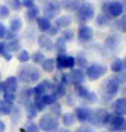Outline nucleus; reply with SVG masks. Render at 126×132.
Returning <instances> with one entry per match:
<instances>
[{
  "mask_svg": "<svg viewBox=\"0 0 126 132\" xmlns=\"http://www.w3.org/2000/svg\"><path fill=\"white\" fill-rule=\"evenodd\" d=\"M46 59V56H44V53L41 52V50H37V52L31 53V62L34 63V66L37 65H41V62Z\"/></svg>",
  "mask_w": 126,
  "mask_h": 132,
  "instance_id": "obj_33",
  "label": "nucleus"
},
{
  "mask_svg": "<svg viewBox=\"0 0 126 132\" xmlns=\"http://www.w3.org/2000/svg\"><path fill=\"white\" fill-rule=\"evenodd\" d=\"M106 47H107L108 50H116V48L119 47V38H117L116 35H108V37L106 38Z\"/></svg>",
  "mask_w": 126,
  "mask_h": 132,
  "instance_id": "obj_32",
  "label": "nucleus"
},
{
  "mask_svg": "<svg viewBox=\"0 0 126 132\" xmlns=\"http://www.w3.org/2000/svg\"><path fill=\"white\" fill-rule=\"evenodd\" d=\"M19 88V81L15 75L7 76L5 81L0 82V94H3L6 91H13V93H18Z\"/></svg>",
  "mask_w": 126,
  "mask_h": 132,
  "instance_id": "obj_11",
  "label": "nucleus"
},
{
  "mask_svg": "<svg viewBox=\"0 0 126 132\" xmlns=\"http://www.w3.org/2000/svg\"><path fill=\"white\" fill-rule=\"evenodd\" d=\"M22 27H23V22H22V19L21 18H12L10 19V22H9V31H12V32H15V34H18L21 29H22Z\"/></svg>",
  "mask_w": 126,
  "mask_h": 132,
  "instance_id": "obj_26",
  "label": "nucleus"
},
{
  "mask_svg": "<svg viewBox=\"0 0 126 132\" xmlns=\"http://www.w3.org/2000/svg\"><path fill=\"white\" fill-rule=\"evenodd\" d=\"M94 18H95V24H97V27H106V25L108 24V21H110V19H108L103 12H101V13H98L97 16H94Z\"/></svg>",
  "mask_w": 126,
  "mask_h": 132,
  "instance_id": "obj_40",
  "label": "nucleus"
},
{
  "mask_svg": "<svg viewBox=\"0 0 126 132\" xmlns=\"http://www.w3.org/2000/svg\"><path fill=\"white\" fill-rule=\"evenodd\" d=\"M125 21H126V18H125V15H122V16H119V18L116 19V28L120 31L122 34L126 31V27H125Z\"/></svg>",
  "mask_w": 126,
  "mask_h": 132,
  "instance_id": "obj_41",
  "label": "nucleus"
},
{
  "mask_svg": "<svg viewBox=\"0 0 126 132\" xmlns=\"http://www.w3.org/2000/svg\"><path fill=\"white\" fill-rule=\"evenodd\" d=\"M59 122H62V125L68 129V128L70 126H73L75 123H76V119H75L73 113H62L60 114V118H59Z\"/></svg>",
  "mask_w": 126,
  "mask_h": 132,
  "instance_id": "obj_23",
  "label": "nucleus"
},
{
  "mask_svg": "<svg viewBox=\"0 0 126 132\" xmlns=\"http://www.w3.org/2000/svg\"><path fill=\"white\" fill-rule=\"evenodd\" d=\"M23 107H25V116H27L28 120H34V119L38 116V112H37V109L34 107L32 100L28 101V103H25L23 104Z\"/></svg>",
  "mask_w": 126,
  "mask_h": 132,
  "instance_id": "obj_25",
  "label": "nucleus"
},
{
  "mask_svg": "<svg viewBox=\"0 0 126 132\" xmlns=\"http://www.w3.org/2000/svg\"><path fill=\"white\" fill-rule=\"evenodd\" d=\"M91 114H93V110H91L88 106H85V104L84 106H76V107H75L73 116H75V119H76V122L82 123V125L89 123Z\"/></svg>",
  "mask_w": 126,
  "mask_h": 132,
  "instance_id": "obj_8",
  "label": "nucleus"
},
{
  "mask_svg": "<svg viewBox=\"0 0 126 132\" xmlns=\"http://www.w3.org/2000/svg\"><path fill=\"white\" fill-rule=\"evenodd\" d=\"M76 37L81 43H89L94 38V28L88 24H81L76 32Z\"/></svg>",
  "mask_w": 126,
  "mask_h": 132,
  "instance_id": "obj_12",
  "label": "nucleus"
},
{
  "mask_svg": "<svg viewBox=\"0 0 126 132\" xmlns=\"http://www.w3.org/2000/svg\"><path fill=\"white\" fill-rule=\"evenodd\" d=\"M125 69H126V60L123 57H117L110 63V71L113 73H116V75L120 73V72H125Z\"/></svg>",
  "mask_w": 126,
  "mask_h": 132,
  "instance_id": "obj_19",
  "label": "nucleus"
},
{
  "mask_svg": "<svg viewBox=\"0 0 126 132\" xmlns=\"http://www.w3.org/2000/svg\"><path fill=\"white\" fill-rule=\"evenodd\" d=\"M10 16V10L6 5H0V19H7Z\"/></svg>",
  "mask_w": 126,
  "mask_h": 132,
  "instance_id": "obj_43",
  "label": "nucleus"
},
{
  "mask_svg": "<svg viewBox=\"0 0 126 132\" xmlns=\"http://www.w3.org/2000/svg\"><path fill=\"white\" fill-rule=\"evenodd\" d=\"M107 131L110 132H123L126 128V120H125V116H116L113 114L112 120L108 122L107 126Z\"/></svg>",
  "mask_w": 126,
  "mask_h": 132,
  "instance_id": "obj_13",
  "label": "nucleus"
},
{
  "mask_svg": "<svg viewBox=\"0 0 126 132\" xmlns=\"http://www.w3.org/2000/svg\"><path fill=\"white\" fill-rule=\"evenodd\" d=\"M16 78L19 82H23V84H37L41 81V71L34 65H23L19 68Z\"/></svg>",
  "mask_w": 126,
  "mask_h": 132,
  "instance_id": "obj_1",
  "label": "nucleus"
},
{
  "mask_svg": "<svg viewBox=\"0 0 126 132\" xmlns=\"http://www.w3.org/2000/svg\"><path fill=\"white\" fill-rule=\"evenodd\" d=\"M72 22H73V19H72L70 15H59V16H56L53 25L57 27L59 29H66V28H70Z\"/></svg>",
  "mask_w": 126,
  "mask_h": 132,
  "instance_id": "obj_16",
  "label": "nucleus"
},
{
  "mask_svg": "<svg viewBox=\"0 0 126 132\" xmlns=\"http://www.w3.org/2000/svg\"><path fill=\"white\" fill-rule=\"evenodd\" d=\"M16 97H18V93H13V91H6V93H3V100L10 101V103H15Z\"/></svg>",
  "mask_w": 126,
  "mask_h": 132,
  "instance_id": "obj_42",
  "label": "nucleus"
},
{
  "mask_svg": "<svg viewBox=\"0 0 126 132\" xmlns=\"http://www.w3.org/2000/svg\"><path fill=\"white\" fill-rule=\"evenodd\" d=\"M43 101V104H44V106H46V107H50V106H52V104H54L57 101V98L56 97H54V95L52 94V93H47V94H44L41 97V98H40Z\"/></svg>",
  "mask_w": 126,
  "mask_h": 132,
  "instance_id": "obj_36",
  "label": "nucleus"
},
{
  "mask_svg": "<svg viewBox=\"0 0 126 132\" xmlns=\"http://www.w3.org/2000/svg\"><path fill=\"white\" fill-rule=\"evenodd\" d=\"M21 110H19L16 106H15V109H13V112H12V114H10V118H12V122L13 123H18L19 120H21Z\"/></svg>",
  "mask_w": 126,
  "mask_h": 132,
  "instance_id": "obj_44",
  "label": "nucleus"
},
{
  "mask_svg": "<svg viewBox=\"0 0 126 132\" xmlns=\"http://www.w3.org/2000/svg\"><path fill=\"white\" fill-rule=\"evenodd\" d=\"M15 109V103L6 101V100H0V116H10Z\"/></svg>",
  "mask_w": 126,
  "mask_h": 132,
  "instance_id": "obj_24",
  "label": "nucleus"
},
{
  "mask_svg": "<svg viewBox=\"0 0 126 132\" xmlns=\"http://www.w3.org/2000/svg\"><path fill=\"white\" fill-rule=\"evenodd\" d=\"M38 128L43 132H57L60 128V122L59 119L52 116L50 113H43L38 119Z\"/></svg>",
  "mask_w": 126,
  "mask_h": 132,
  "instance_id": "obj_3",
  "label": "nucleus"
},
{
  "mask_svg": "<svg viewBox=\"0 0 126 132\" xmlns=\"http://www.w3.org/2000/svg\"><path fill=\"white\" fill-rule=\"evenodd\" d=\"M53 50H57V54L59 53H65L66 52V41L62 37H57L56 41H53Z\"/></svg>",
  "mask_w": 126,
  "mask_h": 132,
  "instance_id": "obj_31",
  "label": "nucleus"
},
{
  "mask_svg": "<svg viewBox=\"0 0 126 132\" xmlns=\"http://www.w3.org/2000/svg\"><path fill=\"white\" fill-rule=\"evenodd\" d=\"M76 16H78V21H79L81 24H87L88 21H91L95 16V7H94V5L89 3V2L81 3V6L76 10Z\"/></svg>",
  "mask_w": 126,
  "mask_h": 132,
  "instance_id": "obj_6",
  "label": "nucleus"
},
{
  "mask_svg": "<svg viewBox=\"0 0 126 132\" xmlns=\"http://www.w3.org/2000/svg\"><path fill=\"white\" fill-rule=\"evenodd\" d=\"M89 93H91V90H89L88 87H85V84L76 85V87H75V95H76V97H79V98H82V100L87 98Z\"/></svg>",
  "mask_w": 126,
  "mask_h": 132,
  "instance_id": "obj_29",
  "label": "nucleus"
},
{
  "mask_svg": "<svg viewBox=\"0 0 126 132\" xmlns=\"http://www.w3.org/2000/svg\"><path fill=\"white\" fill-rule=\"evenodd\" d=\"M0 132H6V122L0 119Z\"/></svg>",
  "mask_w": 126,
  "mask_h": 132,
  "instance_id": "obj_51",
  "label": "nucleus"
},
{
  "mask_svg": "<svg viewBox=\"0 0 126 132\" xmlns=\"http://www.w3.org/2000/svg\"><path fill=\"white\" fill-rule=\"evenodd\" d=\"M57 132H70V131H69V129H66V128H65V129H59V131H57Z\"/></svg>",
  "mask_w": 126,
  "mask_h": 132,
  "instance_id": "obj_52",
  "label": "nucleus"
},
{
  "mask_svg": "<svg viewBox=\"0 0 126 132\" xmlns=\"http://www.w3.org/2000/svg\"><path fill=\"white\" fill-rule=\"evenodd\" d=\"M103 13L108 19L112 18H119L122 15H125V5L120 0H110V2H104L103 5Z\"/></svg>",
  "mask_w": 126,
  "mask_h": 132,
  "instance_id": "obj_4",
  "label": "nucleus"
},
{
  "mask_svg": "<svg viewBox=\"0 0 126 132\" xmlns=\"http://www.w3.org/2000/svg\"><path fill=\"white\" fill-rule=\"evenodd\" d=\"M112 113L116 114V116H125V113H126V98L123 97V95L113 101Z\"/></svg>",
  "mask_w": 126,
  "mask_h": 132,
  "instance_id": "obj_15",
  "label": "nucleus"
},
{
  "mask_svg": "<svg viewBox=\"0 0 126 132\" xmlns=\"http://www.w3.org/2000/svg\"><path fill=\"white\" fill-rule=\"evenodd\" d=\"M7 43V50H9L12 54L13 53H18L21 48H22V43L19 41V38H15V40H12V41H6Z\"/></svg>",
  "mask_w": 126,
  "mask_h": 132,
  "instance_id": "obj_30",
  "label": "nucleus"
},
{
  "mask_svg": "<svg viewBox=\"0 0 126 132\" xmlns=\"http://www.w3.org/2000/svg\"><path fill=\"white\" fill-rule=\"evenodd\" d=\"M68 79H69V84L76 87V85L85 84L87 76H85L84 69H81V68H73V69H70V71L68 72Z\"/></svg>",
  "mask_w": 126,
  "mask_h": 132,
  "instance_id": "obj_9",
  "label": "nucleus"
},
{
  "mask_svg": "<svg viewBox=\"0 0 126 132\" xmlns=\"http://www.w3.org/2000/svg\"><path fill=\"white\" fill-rule=\"evenodd\" d=\"M81 0H59L60 9L63 10H70V12H76L78 7L81 6Z\"/></svg>",
  "mask_w": 126,
  "mask_h": 132,
  "instance_id": "obj_18",
  "label": "nucleus"
},
{
  "mask_svg": "<svg viewBox=\"0 0 126 132\" xmlns=\"http://www.w3.org/2000/svg\"><path fill=\"white\" fill-rule=\"evenodd\" d=\"M40 12H41V10L38 9L37 6H32V7L27 9V13H25V16H27V19H28V21H35V19L40 16Z\"/></svg>",
  "mask_w": 126,
  "mask_h": 132,
  "instance_id": "obj_34",
  "label": "nucleus"
},
{
  "mask_svg": "<svg viewBox=\"0 0 126 132\" xmlns=\"http://www.w3.org/2000/svg\"><path fill=\"white\" fill-rule=\"evenodd\" d=\"M106 114H107V110L103 109V107L97 109V110H93V114H91V120H89V123H91L93 126H97V128L104 126Z\"/></svg>",
  "mask_w": 126,
  "mask_h": 132,
  "instance_id": "obj_14",
  "label": "nucleus"
},
{
  "mask_svg": "<svg viewBox=\"0 0 126 132\" xmlns=\"http://www.w3.org/2000/svg\"><path fill=\"white\" fill-rule=\"evenodd\" d=\"M119 88H120V84H119V81H117L116 76H108V78H106L104 82L101 84V90H100L103 100L104 101H110L119 93Z\"/></svg>",
  "mask_w": 126,
  "mask_h": 132,
  "instance_id": "obj_2",
  "label": "nucleus"
},
{
  "mask_svg": "<svg viewBox=\"0 0 126 132\" xmlns=\"http://www.w3.org/2000/svg\"><path fill=\"white\" fill-rule=\"evenodd\" d=\"M59 10H60V5H59V0H47L44 7H43V12L44 15L43 16H46L47 19H54L59 15Z\"/></svg>",
  "mask_w": 126,
  "mask_h": 132,
  "instance_id": "obj_10",
  "label": "nucleus"
},
{
  "mask_svg": "<svg viewBox=\"0 0 126 132\" xmlns=\"http://www.w3.org/2000/svg\"><path fill=\"white\" fill-rule=\"evenodd\" d=\"M6 6L9 7V10H15V12H18V10L22 9L21 0H6Z\"/></svg>",
  "mask_w": 126,
  "mask_h": 132,
  "instance_id": "obj_39",
  "label": "nucleus"
},
{
  "mask_svg": "<svg viewBox=\"0 0 126 132\" xmlns=\"http://www.w3.org/2000/svg\"><path fill=\"white\" fill-rule=\"evenodd\" d=\"M57 34H60V29L57 28V27H54V25H53L52 28H50V29H48V31L46 32V35H48L50 38H53V37H57Z\"/></svg>",
  "mask_w": 126,
  "mask_h": 132,
  "instance_id": "obj_46",
  "label": "nucleus"
},
{
  "mask_svg": "<svg viewBox=\"0 0 126 132\" xmlns=\"http://www.w3.org/2000/svg\"><path fill=\"white\" fill-rule=\"evenodd\" d=\"M40 68H41L44 72H47V73L54 72L56 71V62H54V57H46V59L41 62Z\"/></svg>",
  "mask_w": 126,
  "mask_h": 132,
  "instance_id": "obj_22",
  "label": "nucleus"
},
{
  "mask_svg": "<svg viewBox=\"0 0 126 132\" xmlns=\"http://www.w3.org/2000/svg\"><path fill=\"white\" fill-rule=\"evenodd\" d=\"M101 132H110V131H101Z\"/></svg>",
  "mask_w": 126,
  "mask_h": 132,
  "instance_id": "obj_54",
  "label": "nucleus"
},
{
  "mask_svg": "<svg viewBox=\"0 0 126 132\" xmlns=\"http://www.w3.org/2000/svg\"><path fill=\"white\" fill-rule=\"evenodd\" d=\"M123 132H125V131H123Z\"/></svg>",
  "mask_w": 126,
  "mask_h": 132,
  "instance_id": "obj_55",
  "label": "nucleus"
},
{
  "mask_svg": "<svg viewBox=\"0 0 126 132\" xmlns=\"http://www.w3.org/2000/svg\"><path fill=\"white\" fill-rule=\"evenodd\" d=\"M6 31H7V28L3 25V22H0V40H3V38H5Z\"/></svg>",
  "mask_w": 126,
  "mask_h": 132,
  "instance_id": "obj_49",
  "label": "nucleus"
},
{
  "mask_svg": "<svg viewBox=\"0 0 126 132\" xmlns=\"http://www.w3.org/2000/svg\"><path fill=\"white\" fill-rule=\"evenodd\" d=\"M0 100H2V98H0Z\"/></svg>",
  "mask_w": 126,
  "mask_h": 132,
  "instance_id": "obj_56",
  "label": "nucleus"
},
{
  "mask_svg": "<svg viewBox=\"0 0 126 132\" xmlns=\"http://www.w3.org/2000/svg\"><path fill=\"white\" fill-rule=\"evenodd\" d=\"M85 101H87V103H89V104L97 103V101H98V94H97V93H94V91H91V93L88 94V97L85 98Z\"/></svg>",
  "mask_w": 126,
  "mask_h": 132,
  "instance_id": "obj_45",
  "label": "nucleus"
},
{
  "mask_svg": "<svg viewBox=\"0 0 126 132\" xmlns=\"http://www.w3.org/2000/svg\"><path fill=\"white\" fill-rule=\"evenodd\" d=\"M75 132H94V129L91 126H88V125H82V126H79Z\"/></svg>",
  "mask_w": 126,
  "mask_h": 132,
  "instance_id": "obj_48",
  "label": "nucleus"
},
{
  "mask_svg": "<svg viewBox=\"0 0 126 132\" xmlns=\"http://www.w3.org/2000/svg\"><path fill=\"white\" fill-rule=\"evenodd\" d=\"M2 81H3V79H2V72H0V82H2Z\"/></svg>",
  "mask_w": 126,
  "mask_h": 132,
  "instance_id": "obj_53",
  "label": "nucleus"
},
{
  "mask_svg": "<svg viewBox=\"0 0 126 132\" xmlns=\"http://www.w3.org/2000/svg\"><path fill=\"white\" fill-rule=\"evenodd\" d=\"M60 37L63 38L66 43L73 41V38H75V31H73V29H70V28L62 29V35H60Z\"/></svg>",
  "mask_w": 126,
  "mask_h": 132,
  "instance_id": "obj_38",
  "label": "nucleus"
},
{
  "mask_svg": "<svg viewBox=\"0 0 126 132\" xmlns=\"http://www.w3.org/2000/svg\"><path fill=\"white\" fill-rule=\"evenodd\" d=\"M21 131L22 132H41L40 131V128H38V125L34 122V120H28V122L22 126Z\"/></svg>",
  "mask_w": 126,
  "mask_h": 132,
  "instance_id": "obj_35",
  "label": "nucleus"
},
{
  "mask_svg": "<svg viewBox=\"0 0 126 132\" xmlns=\"http://www.w3.org/2000/svg\"><path fill=\"white\" fill-rule=\"evenodd\" d=\"M0 56L3 57L6 62H10L12 57H13V54L7 50V43L5 40H0Z\"/></svg>",
  "mask_w": 126,
  "mask_h": 132,
  "instance_id": "obj_27",
  "label": "nucleus"
},
{
  "mask_svg": "<svg viewBox=\"0 0 126 132\" xmlns=\"http://www.w3.org/2000/svg\"><path fill=\"white\" fill-rule=\"evenodd\" d=\"M37 43H38V47L43 50H53V38H50L48 35H46V34H40V35H37Z\"/></svg>",
  "mask_w": 126,
  "mask_h": 132,
  "instance_id": "obj_17",
  "label": "nucleus"
},
{
  "mask_svg": "<svg viewBox=\"0 0 126 132\" xmlns=\"http://www.w3.org/2000/svg\"><path fill=\"white\" fill-rule=\"evenodd\" d=\"M85 76L88 81H98L107 73V66L100 63V62H93L84 69Z\"/></svg>",
  "mask_w": 126,
  "mask_h": 132,
  "instance_id": "obj_5",
  "label": "nucleus"
},
{
  "mask_svg": "<svg viewBox=\"0 0 126 132\" xmlns=\"http://www.w3.org/2000/svg\"><path fill=\"white\" fill-rule=\"evenodd\" d=\"M62 113H63V112H62V104L59 103V101H56L54 104L50 106V114H52V116H54V118L59 119Z\"/></svg>",
  "mask_w": 126,
  "mask_h": 132,
  "instance_id": "obj_37",
  "label": "nucleus"
},
{
  "mask_svg": "<svg viewBox=\"0 0 126 132\" xmlns=\"http://www.w3.org/2000/svg\"><path fill=\"white\" fill-rule=\"evenodd\" d=\"M54 62H56V69H59L60 72H65L68 69L70 71L75 68V56H70L66 53H59Z\"/></svg>",
  "mask_w": 126,
  "mask_h": 132,
  "instance_id": "obj_7",
  "label": "nucleus"
},
{
  "mask_svg": "<svg viewBox=\"0 0 126 132\" xmlns=\"http://www.w3.org/2000/svg\"><path fill=\"white\" fill-rule=\"evenodd\" d=\"M16 59H18L19 63H22V65H27V63L31 60V53H29L27 48H21V50L16 53Z\"/></svg>",
  "mask_w": 126,
  "mask_h": 132,
  "instance_id": "obj_28",
  "label": "nucleus"
},
{
  "mask_svg": "<svg viewBox=\"0 0 126 132\" xmlns=\"http://www.w3.org/2000/svg\"><path fill=\"white\" fill-rule=\"evenodd\" d=\"M21 3H22V7L29 9V7L35 6V0H21Z\"/></svg>",
  "mask_w": 126,
  "mask_h": 132,
  "instance_id": "obj_47",
  "label": "nucleus"
},
{
  "mask_svg": "<svg viewBox=\"0 0 126 132\" xmlns=\"http://www.w3.org/2000/svg\"><path fill=\"white\" fill-rule=\"evenodd\" d=\"M66 100H68V104H69V106H75V97H72V95H66L65 97Z\"/></svg>",
  "mask_w": 126,
  "mask_h": 132,
  "instance_id": "obj_50",
  "label": "nucleus"
},
{
  "mask_svg": "<svg viewBox=\"0 0 126 132\" xmlns=\"http://www.w3.org/2000/svg\"><path fill=\"white\" fill-rule=\"evenodd\" d=\"M35 22H37V28L40 29L43 34H46L47 31L53 27V22L50 19H47L46 16H38V18L35 19Z\"/></svg>",
  "mask_w": 126,
  "mask_h": 132,
  "instance_id": "obj_21",
  "label": "nucleus"
},
{
  "mask_svg": "<svg viewBox=\"0 0 126 132\" xmlns=\"http://www.w3.org/2000/svg\"><path fill=\"white\" fill-rule=\"evenodd\" d=\"M52 94L56 97L57 100L59 98H65L68 95V85L65 84H60V82H54V87L52 90Z\"/></svg>",
  "mask_w": 126,
  "mask_h": 132,
  "instance_id": "obj_20",
  "label": "nucleus"
}]
</instances>
